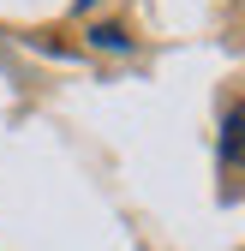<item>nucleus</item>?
Instances as JSON below:
<instances>
[{
    "label": "nucleus",
    "instance_id": "f257e3e1",
    "mask_svg": "<svg viewBox=\"0 0 245 251\" xmlns=\"http://www.w3.org/2000/svg\"><path fill=\"white\" fill-rule=\"evenodd\" d=\"M221 162L245 168V108H227V120H221Z\"/></svg>",
    "mask_w": 245,
    "mask_h": 251
},
{
    "label": "nucleus",
    "instance_id": "f03ea898",
    "mask_svg": "<svg viewBox=\"0 0 245 251\" xmlns=\"http://www.w3.org/2000/svg\"><path fill=\"white\" fill-rule=\"evenodd\" d=\"M84 6H96V0H78V12H84Z\"/></svg>",
    "mask_w": 245,
    "mask_h": 251
}]
</instances>
